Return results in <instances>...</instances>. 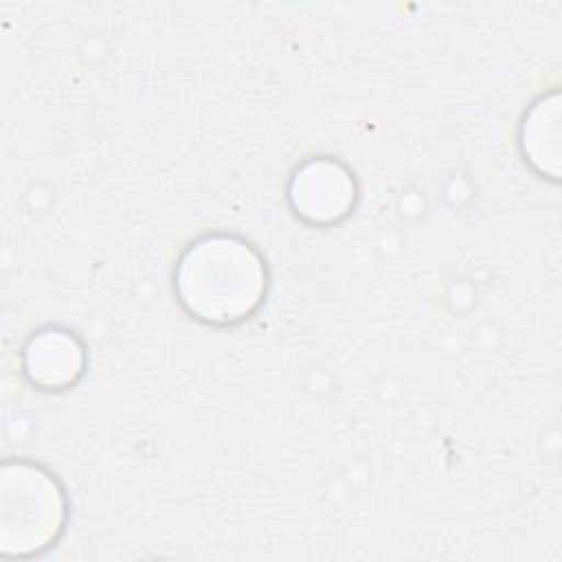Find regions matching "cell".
Returning <instances> with one entry per match:
<instances>
[{"mask_svg":"<svg viewBox=\"0 0 562 562\" xmlns=\"http://www.w3.org/2000/svg\"><path fill=\"white\" fill-rule=\"evenodd\" d=\"M180 305L209 325H237L252 316L268 292L261 252L244 237L211 233L191 241L173 270Z\"/></svg>","mask_w":562,"mask_h":562,"instance_id":"cell-1","label":"cell"},{"mask_svg":"<svg viewBox=\"0 0 562 562\" xmlns=\"http://www.w3.org/2000/svg\"><path fill=\"white\" fill-rule=\"evenodd\" d=\"M68 501L61 483L31 461H4L0 468V553L33 558L64 533Z\"/></svg>","mask_w":562,"mask_h":562,"instance_id":"cell-2","label":"cell"},{"mask_svg":"<svg viewBox=\"0 0 562 562\" xmlns=\"http://www.w3.org/2000/svg\"><path fill=\"white\" fill-rule=\"evenodd\" d=\"M292 211L307 224L331 226L342 222L358 200V184L347 165L318 156L301 162L288 184Z\"/></svg>","mask_w":562,"mask_h":562,"instance_id":"cell-3","label":"cell"},{"mask_svg":"<svg viewBox=\"0 0 562 562\" xmlns=\"http://www.w3.org/2000/svg\"><path fill=\"white\" fill-rule=\"evenodd\" d=\"M24 375L44 391H64L77 384L86 371L81 340L61 327H46L29 338L22 351Z\"/></svg>","mask_w":562,"mask_h":562,"instance_id":"cell-4","label":"cell"},{"mask_svg":"<svg viewBox=\"0 0 562 562\" xmlns=\"http://www.w3.org/2000/svg\"><path fill=\"white\" fill-rule=\"evenodd\" d=\"M520 149L525 160L544 178H560V94L540 97L522 119Z\"/></svg>","mask_w":562,"mask_h":562,"instance_id":"cell-5","label":"cell"}]
</instances>
